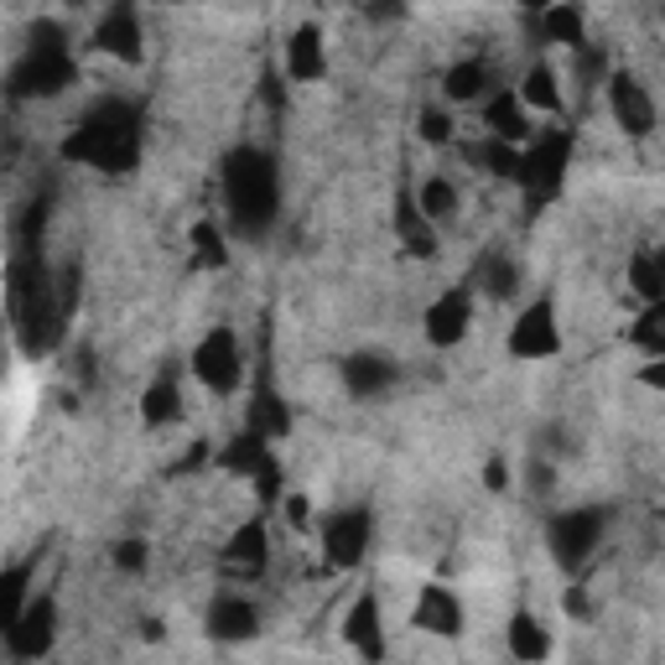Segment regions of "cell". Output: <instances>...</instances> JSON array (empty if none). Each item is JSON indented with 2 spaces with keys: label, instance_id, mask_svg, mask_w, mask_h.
<instances>
[{
  "label": "cell",
  "instance_id": "38",
  "mask_svg": "<svg viewBox=\"0 0 665 665\" xmlns=\"http://www.w3.org/2000/svg\"><path fill=\"white\" fill-rule=\"evenodd\" d=\"M484 484H489V489H505V484H510V468H505V463H489V468H484Z\"/></svg>",
  "mask_w": 665,
  "mask_h": 665
},
{
  "label": "cell",
  "instance_id": "3",
  "mask_svg": "<svg viewBox=\"0 0 665 665\" xmlns=\"http://www.w3.org/2000/svg\"><path fill=\"white\" fill-rule=\"evenodd\" d=\"M567 156H572V136H567V131H547V136L520 156V183H526V193L536 204H547L551 193L562 188Z\"/></svg>",
  "mask_w": 665,
  "mask_h": 665
},
{
  "label": "cell",
  "instance_id": "6",
  "mask_svg": "<svg viewBox=\"0 0 665 665\" xmlns=\"http://www.w3.org/2000/svg\"><path fill=\"white\" fill-rule=\"evenodd\" d=\"M598 541H603V515L598 510H572L551 526V551L562 567H582L598 551Z\"/></svg>",
  "mask_w": 665,
  "mask_h": 665
},
{
  "label": "cell",
  "instance_id": "19",
  "mask_svg": "<svg viewBox=\"0 0 665 665\" xmlns=\"http://www.w3.org/2000/svg\"><path fill=\"white\" fill-rule=\"evenodd\" d=\"M510 655H520V661H547L551 655V634L541 630V619L536 614H515L510 619Z\"/></svg>",
  "mask_w": 665,
  "mask_h": 665
},
{
  "label": "cell",
  "instance_id": "39",
  "mask_svg": "<svg viewBox=\"0 0 665 665\" xmlns=\"http://www.w3.org/2000/svg\"><path fill=\"white\" fill-rule=\"evenodd\" d=\"M287 520H291V526H308V499H302V495L287 499Z\"/></svg>",
  "mask_w": 665,
  "mask_h": 665
},
{
  "label": "cell",
  "instance_id": "41",
  "mask_svg": "<svg viewBox=\"0 0 665 665\" xmlns=\"http://www.w3.org/2000/svg\"><path fill=\"white\" fill-rule=\"evenodd\" d=\"M260 94H266V104H271V110H281V104H287V94H281V79H266V89H260Z\"/></svg>",
  "mask_w": 665,
  "mask_h": 665
},
{
  "label": "cell",
  "instance_id": "21",
  "mask_svg": "<svg viewBox=\"0 0 665 665\" xmlns=\"http://www.w3.org/2000/svg\"><path fill=\"white\" fill-rule=\"evenodd\" d=\"M266 443H271V437H260V432H245V437H235V443L224 447V468H229V474H250V478H256L260 468L271 463Z\"/></svg>",
  "mask_w": 665,
  "mask_h": 665
},
{
  "label": "cell",
  "instance_id": "25",
  "mask_svg": "<svg viewBox=\"0 0 665 665\" xmlns=\"http://www.w3.org/2000/svg\"><path fill=\"white\" fill-rule=\"evenodd\" d=\"M489 131H495L499 141H526L530 136L526 110H520V100H515V94H499V100L489 104Z\"/></svg>",
  "mask_w": 665,
  "mask_h": 665
},
{
  "label": "cell",
  "instance_id": "28",
  "mask_svg": "<svg viewBox=\"0 0 665 665\" xmlns=\"http://www.w3.org/2000/svg\"><path fill=\"white\" fill-rule=\"evenodd\" d=\"M484 79H489V73H484V63H458V69H447V100H478V94H484Z\"/></svg>",
  "mask_w": 665,
  "mask_h": 665
},
{
  "label": "cell",
  "instance_id": "24",
  "mask_svg": "<svg viewBox=\"0 0 665 665\" xmlns=\"http://www.w3.org/2000/svg\"><path fill=\"white\" fill-rule=\"evenodd\" d=\"M229 567H239V572H260V567H266V530L239 526L235 541H229Z\"/></svg>",
  "mask_w": 665,
  "mask_h": 665
},
{
  "label": "cell",
  "instance_id": "26",
  "mask_svg": "<svg viewBox=\"0 0 665 665\" xmlns=\"http://www.w3.org/2000/svg\"><path fill=\"white\" fill-rule=\"evenodd\" d=\"M630 287L645 297V302H661L665 297V271H661V256L655 250H645V256L630 260Z\"/></svg>",
  "mask_w": 665,
  "mask_h": 665
},
{
  "label": "cell",
  "instance_id": "20",
  "mask_svg": "<svg viewBox=\"0 0 665 665\" xmlns=\"http://www.w3.org/2000/svg\"><path fill=\"white\" fill-rule=\"evenodd\" d=\"M141 416H146V427H172V422L183 416V395H177L172 375H162L152 391L141 395Z\"/></svg>",
  "mask_w": 665,
  "mask_h": 665
},
{
  "label": "cell",
  "instance_id": "23",
  "mask_svg": "<svg viewBox=\"0 0 665 665\" xmlns=\"http://www.w3.org/2000/svg\"><path fill=\"white\" fill-rule=\"evenodd\" d=\"M520 104H530V110H547V115H557V110H562V94H557V73L536 63V69L526 73V84H520Z\"/></svg>",
  "mask_w": 665,
  "mask_h": 665
},
{
  "label": "cell",
  "instance_id": "35",
  "mask_svg": "<svg viewBox=\"0 0 665 665\" xmlns=\"http://www.w3.org/2000/svg\"><path fill=\"white\" fill-rule=\"evenodd\" d=\"M32 52H63V27L37 21V27H32Z\"/></svg>",
  "mask_w": 665,
  "mask_h": 665
},
{
  "label": "cell",
  "instance_id": "11",
  "mask_svg": "<svg viewBox=\"0 0 665 665\" xmlns=\"http://www.w3.org/2000/svg\"><path fill=\"white\" fill-rule=\"evenodd\" d=\"M94 42H100L110 58H120V63H141V21H136V11H131V6H115V11L100 21Z\"/></svg>",
  "mask_w": 665,
  "mask_h": 665
},
{
  "label": "cell",
  "instance_id": "34",
  "mask_svg": "<svg viewBox=\"0 0 665 665\" xmlns=\"http://www.w3.org/2000/svg\"><path fill=\"white\" fill-rule=\"evenodd\" d=\"M484 287L495 291V297H510V291H515V271L505 266V260H489V271H484Z\"/></svg>",
  "mask_w": 665,
  "mask_h": 665
},
{
  "label": "cell",
  "instance_id": "10",
  "mask_svg": "<svg viewBox=\"0 0 665 665\" xmlns=\"http://www.w3.org/2000/svg\"><path fill=\"white\" fill-rule=\"evenodd\" d=\"M609 104H614V120L630 136H650V131H655V104H650V94L634 84L630 73L609 79Z\"/></svg>",
  "mask_w": 665,
  "mask_h": 665
},
{
  "label": "cell",
  "instance_id": "1",
  "mask_svg": "<svg viewBox=\"0 0 665 665\" xmlns=\"http://www.w3.org/2000/svg\"><path fill=\"white\" fill-rule=\"evenodd\" d=\"M63 156L69 162H89L100 172H131L136 167V110L125 100L94 104L79 120V131L63 141Z\"/></svg>",
  "mask_w": 665,
  "mask_h": 665
},
{
  "label": "cell",
  "instance_id": "14",
  "mask_svg": "<svg viewBox=\"0 0 665 665\" xmlns=\"http://www.w3.org/2000/svg\"><path fill=\"white\" fill-rule=\"evenodd\" d=\"M256 603H245V598H219L214 609H208V634L224 640V645H235V640H250L256 634Z\"/></svg>",
  "mask_w": 665,
  "mask_h": 665
},
{
  "label": "cell",
  "instance_id": "29",
  "mask_svg": "<svg viewBox=\"0 0 665 665\" xmlns=\"http://www.w3.org/2000/svg\"><path fill=\"white\" fill-rule=\"evenodd\" d=\"M193 260H198V266H214V271L229 260V250H224V235L214 229V224H198V229H193Z\"/></svg>",
  "mask_w": 665,
  "mask_h": 665
},
{
  "label": "cell",
  "instance_id": "15",
  "mask_svg": "<svg viewBox=\"0 0 665 665\" xmlns=\"http://www.w3.org/2000/svg\"><path fill=\"white\" fill-rule=\"evenodd\" d=\"M323 37H318V27H297L287 42V73L291 84H312V79H323Z\"/></svg>",
  "mask_w": 665,
  "mask_h": 665
},
{
  "label": "cell",
  "instance_id": "42",
  "mask_svg": "<svg viewBox=\"0 0 665 665\" xmlns=\"http://www.w3.org/2000/svg\"><path fill=\"white\" fill-rule=\"evenodd\" d=\"M370 17H401V6L395 0H370Z\"/></svg>",
  "mask_w": 665,
  "mask_h": 665
},
{
  "label": "cell",
  "instance_id": "7",
  "mask_svg": "<svg viewBox=\"0 0 665 665\" xmlns=\"http://www.w3.org/2000/svg\"><path fill=\"white\" fill-rule=\"evenodd\" d=\"M6 650L17 655V661H42L52 650V603L48 598H37L17 614V624H6Z\"/></svg>",
  "mask_w": 665,
  "mask_h": 665
},
{
  "label": "cell",
  "instance_id": "33",
  "mask_svg": "<svg viewBox=\"0 0 665 665\" xmlns=\"http://www.w3.org/2000/svg\"><path fill=\"white\" fill-rule=\"evenodd\" d=\"M422 136H427L432 146H443V141H453V120H447L443 110H427V115H422Z\"/></svg>",
  "mask_w": 665,
  "mask_h": 665
},
{
  "label": "cell",
  "instance_id": "18",
  "mask_svg": "<svg viewBox=\"0 0 665 665\" xmlns=\"http://www.w3.org/2000/svg\"><path fill=\"white\" fill-rule=\"evenodd\" d=\"M395 229H401V239H406V250L411 256H437V239H432V229H427V214L411 204V198H401L395 204Z\"/></svg>",
  "mask_w": 665,
  "mask_h": 665
},
{
  "label": "cell",
  "instance_id": "12",
  "mask_svg": "<svg viewBox=\"0 0 665 665\" xmlns=\"http://www.w3.org/2000/svg\"><path fill=\"white\" fill-rule=\"evenodd\" d=\"M463 333H468V291H443L427 308V339L437 343V349H447V343H458Z\"/></svg>",
  "mask_w": 665,
  "mask_h": 665
},
{
  "label": "cell",
  "instance_id": "13",
  "mask_svg": "<svg viewBox=\"0 0 665 665\" xmlns=\"http://www.w3.org/2000/svg\"><path fill=\"white\" fill-rule=\"evenodd\" d=\"M416 624L422 630H432V634H458L463 630V603L447 588H437V582H427L422 588V598H416Z\"/></svg>",
  "mask_w": 665,
  "mask_h": 665
},
{
  "label": "cell",
  "instance_id": "17",
  "mask_svg": "<svg viewBox=\"0 0 665 665\" xmlns=\"http://www.w3.org/2000/svg\"><path fill=\"white\" fill-rule=\"evenodd\" d=\"M391 359H380V354H354L349 364H343V385L354 395H380L385 385H391Z\"/></svg>",
  "mask_w": 665,
  "mask_h": 665
},
{
  "label": "cell",
  "instance_id": "9",
  "mask_svg": "<svg viewBox=\"0 0 665 665\" xmlns=\"http://www.w3.org/2000/svg\"><path fill=\"white\" fill-rule=\"evenodd\" d=\"M364 547H370V515L364 510H343L328 520V530H323L328 567H359L364 562Z\"/></svg>",
  "mask_w": 665,
  "mask_h": 665
},
{
  "label": "cell",
  "instance_id": "40",
  "mask_svg": "<svg viewBox=\"0 0 665 665\" xmlns=\"http://www.w3.org/2000/svg\"><path fill=\"white\" fill-rule=\"evenodd\" d=\"M562 603H567V614H572V619H582V614H588V593H582V588H572V593L562 598Z\"/></svg>",
  "mask_w": 665,
  "mask_h": 665
},
{
  "label": "cell",
  "instance_id": "5",
  "mask_svg": "<svg viewBox=\"0 0 665 665\" xmlns=\"http://www.w3.org/2000/svg\"><path fill=\"white\" fill-rule=\"evenodd\" d=\"M73 84V58L69 52H27L11 69V94L37 100V94H63Z\"/></svg>",
  "mask_w": 665,
  "mask_h": 665
},
{
  "label": "cell",
  "instance_id": "8",
  "mask_svg": "<svg viewBox=\"0 0 665 665\" xmlns=\"http://www.w3.org/2000/svg\"><path fill=\"white\" fill-rule=\"evenodd\" d=\"M562 349V333H557V308L551 302H536L526 308V318L515 323L510 333V354L515 359H551Z\"/></svg>",
  "mask_w": 665,
  "mask_h": 665
},
{
  "label": "cell",
  "instance_id": "31",
  "mask_svg": "<svg viewBox=\"0 0 665 665\" xmlns=\"http://www.w3.org/2000/svg\"><path fill=\"white\" fill-rule=\"evenodd\" d=\"M453 208H458V193H453V183L432 177L427 188H422V214H427V219H447Z\"/></svg>",
  "mask_w": 665,
  "mask_h": 665
},
{
  "label": "cell",
  "instance_id": "4",
  "mask_svg": "<svg viewBox=\"0 0 665 665\" xmlns=\"http://www.w3.org/2000/svg\"><path fill=\"white\" fill-rule=\"evenodd\" d=\"M193 375L204 380L208 391H239V375H245V364H239V343L229 328H214L204 343H198V354H193Z\"/></svg>",
  "mask_w": 665,
  "mask_h": 665
},
{
  "label": "cell",
  "instance_id": "22",
  "mask_svg": "<svg viewBox=\"0 0 665 665\" xmlns=\"http://www.w3.org/2000/svg\"><path fill=\"white\" fill-rule=\"evenodd\" d=\"M291 427V416H287V406L276 401V391L271 385H260L256 391V401H250V432H260V437H281V432Z\"/></svg>",
  "mask_w": 665,
  "mask_h": 665
},
{
  "label": "cell",
  "instance_id": "37",
  "mask_svg": "<svg viewBox=\"0 0 665 665\" xmlns=\"http://www.w3.org/2000/svg\"><path fill=\"white\" fill-rule=\"evenodd\" d=\"M640 380H645L650 391H665V354H661V359H650L645 370H640Z\"/></svg>",
  "mask_w": 665,
  "mask_h": 665
},
{
  "label": "cell",
  "instance_id": "30",
  "mask_svg": "<svg viewBox=\"0 0 665 665\" xmlns=\"http://www.w3.org/2000/svg\"><path fill=\"white\" fill-rule=\"evenodd\" d=\"M634 343H650L655 354H665V297L661 302H650V312L634 323Z\"/></svg>",
  "mask_w": 665,
  "mask_h": 665
},
{
  "label": "cell",
  "instance_id": "27",
  "mask_svg": "<svg viewBox=\"0 0 665 665\" xmlns=\"http://www.w3.org/2000/svg\"><path fill=\"white\" fill-rule=\"evenodd\" d=\"M541 37L547 42H582V11L578 6H551V11H541Z\"/></svg>",
  "mask_w": 665,
  "mask_h": 665
},
{
  "label": "cell",
  "instance_id": "16",
  "mask_svg": "<svg viewBox=\"0 0 665 665\" xmlns=\"http://www.w3.org/2000/svg\"><path fill=\"white\" fill-rule=\"evenodd\" d=\"M349 640H354V650H359V655H370V661L385 655V645H380V603H375V593H364L354 603V614H349Z\"/></svg>",
  "mask_w": 665,
  "mask_h": 665
},
{
  "label": "cell",
  "instance_id": "32",
  "mask_svg": "<svg viewBox=\"0 0 665 665\" xmlns=\"http://www.w3.org/2000/svg\"><path fill=\"white\" fill-rule=\"evenodd\" d=\"M484 162H489V172H495V177H520V156L510 152V141H495V146L484 152Z\"/></svg>",
  "mask_w": 665,
  "mask_h": 665
},
{
  "label": "cell",
  "instance_id": "36",
  "mask_svg": "<svg viewBox=\"0 0 665 665\" xmlns=\"http://www.w3.org/2000/svg\"><path fill=\"white\" fill-rule=\"evenodd\" d=\"M141 562H146V547H141V541H120V547H115V567L136 572Z\"/></svg>",
  "mask_w": 665,
  "mask_h": 665
},
{
  "label": "cell",
  "instance_id": "2",
  "mask_svg": "<svg viewBox=\"0 0 665 665\" xmlns=\"http://www.w3.org/2000/svg\"><path fill=\"white\" fill-rule=\"evenodd\" d=\"M224 198H229V219H235L239 235H266L276 219V204H281L271 156L256 152V146H239L224 162Z\"/></svg>",
  "mask_w": 665,
  "mask_h": 665
},
{
  "label": "cell",
  "instance_id": "43",
  "mask_svg": "<svg viewBox=\"0 0 665 665\" xmlns=\"http://www.w3.org/2000/svg\"><path fill=\"white\" fill-rule=\"evenodd\" d=\"M520 6H526V11H551L557 0H520Z\"/></svg>",
  "mask_w": 665,
  "mask_h": 665
}]
</instances>
